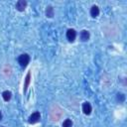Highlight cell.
Listing matches in <instances>:
<instances>
[{"label": "cell", "mask_w": 127, "mask_h": 127, "mask_svg": "<svg viewBox=\"0 0 127 127\" xmlns=\"http://www.w3.org/2000/svg\"><path fill=\"white\" fill-rule=\"evenodd\" d=\"M2 96H3V99H4L5 101H8V100H10V98H11V92H10L9 90H5V91L2 93Z\"/></svg>", "instance_id": "cell-10"}, {"label": "cell", "mask_w": 127, "mask_h": 127, "mask_svg": "<svg viewBox=\"0 0 127 127\" xmlns=\"http://www.w3.org/2000/svg\"><path fill=\"white\" fill-rule=\"evenodd\" d=\"M46 15H47V17H49V18H52V17L54 16V8H53L52 6H48V7H47Z\"/></svg>", "instance_id": "cell-9"}, {"label": "cell", "mask_w": 127, "mask_h": 127, "mask_svg": "<svg viewBox=\"0 0 127 127\" xmlns=\"http://www.w3.org/2000/svg\"><path fill=\"white\" fill-rule=\"evenodd\" d=\"M76 38V32L73 30V29H68L66 31V39L69 41V42H73Z\"/></svg>", "instance_id": "cell-3"}, {"label": "cell", "mask_w": 127, "mask_h": 127, "mask_svg": "<svg viewBox=\"0 0 127 127\" xmlns=\"http://www.w3.org/2000/svg\"><path fill=\"white\" fill-rule=\"evenodd\" d=\"M18 62H19V64H20L21 66L25 67V66L28 65V64H29V62H30V56H29L28 54H22V55L19 57Z\"/></svg>", "instance_id": "cell-1"}, {"label": "cell", "mask_w": 127, "mask_h": 127, "mask_svg": "<svg viewBox=\"0 0 127 127\" xmlns=\"http://www.w3.org/2000/svg\"><path fill=\"white\" fill-rule=\"evenodd\" d=\"M30 80H31V72L29 71V72L27 73V75H26V78H25L24 91H26V90H27V88H28V86H29V84H30Z\"/></svg>", "instance_id": "cell-8"}, {"label": "cell", "mask_w": 127, "mask_h": 127, "mask_svg": "<svg viewBox=\"0 0 127 127\" xmlns=\"http://www.w3.org/2000/svg\"><path fill=\"white\" fill-rule=\"evenodd\" d=\"M117 95H118V96H117V99H118L119 101H123V100H124V98H125V96H124V95H123L122 93H120V94L118 93Z\"/></svg>", "instance_id": "cell-12"}, {"label": "cell", "mask_w": 127, "mask_h": 127, "mask_svg": "<svg viewBox=\"0 0 127 127\" xmlns=\"http://www.w3.org/2000/svg\"><path fill=\"white\" fill-rule=\"evenodd\" d=\"M72 126V121L70 119H65L63 123V127H71Z\"/></svg>", "instance_id": "cell-11"}, {"label": "cell", "mask_w": 127, "mask_h": 127, "mask_svg": "<svg viewBox=\"0 0 127 127\" xmlns=\"http://www.w3.org/2000/svg\"><path fill=\"white\" fill-rule=\"evenodd\" d=\"M82 111H83V113L86 114V115L90 114V112H91V105H90L89 102H84V103L82 104Z\"/></svg>", "instance_id": "cell-5"}, {"label": "cell", "mask_w": 127, "mask_h": 127, "mask_svg": "<svg viewBox=\"0 0 127 127\" xmlns=\"http://www.w3.org/2000/svg\"><path fill=\"white\" fill-rule=\"evenodd\" d=\"M40 118H41V114H40V112L36 111V112L32 113V114L29 116V123H31V124L37 123V122L40 120Z\"/></svg>", "instance_id": "cell-2"}, {"label": "cell", "mask_w": 127, "mask_h": 127, "mask_svg": "<svg viewBox=\"0 0 127 127\" xmlns=\"http://www.w3.org/2000/svg\"><path fill=\"white\" fill-rule=\"evenodd\" d=\"M80 39H81V41L86 42V41L89 39V33H88L86 30L81 31V33H80Z\"/></svg>", "instance_id": "cell-7"}, {"label": "cell", "mask_w": 127, "mask_h": 127, "mask_svg": "<svg viewBox=\"0 0 127 127\" xmlns=\"http://www.w3.org/2000/svg\"><path fill=\"white\" fill-rule=\"evenodd\" d=\"M2 119V113H1V111H0V120Z\"/></svg>", "instance_id": "cell-13"}, {"label": "cell", "mask_w": 127, "mask_h": 127, "mask_svg": "<svg viewBox=\"0 0 127 127\" xmlns=\"http://www.w3.org/2000/svg\"><path fill=\"white\" fill-rule=\"evenodd\" d=\"M90 15H91V17H93V18H95V17H97V16L99 15V9H98L97 6L93 5V6L91 7V9H90Z\"/></svg>", "instance_id": "cell-6"}, {"label": "cell", "mask_w": 127, "mask_h": 127, "mask_svg": "<svg viewBox=\"0 0 127 127\" xmlns=\"http://www.w3.org/2000/svg\"><path fill=\"white\" fill-rule=\"evenodd\" d=\"M27 6V2L25 0H19L17 3H16V9L18 11H24L25 8Z\"/></svg>", "instance_id": "cell-4"}]
</instances>
